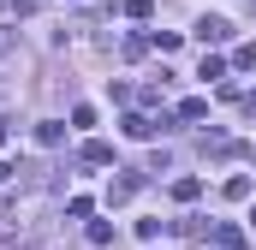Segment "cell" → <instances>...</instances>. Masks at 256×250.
<instances>
[{"label":"cell","mask_w":256,"mask_h":250,"mask_svg":"<svg viewBox=\"0 0 256 250\" xmlns=\"http://www.w3.org/2000/svg\"><path fill=\"white\" fill-rule=\"evenodd\" d=\"M120 131L143 143V137H155V131H167V114H161V120H149V114H126V120H120Z\"/></svg>","instance_id":"6da1fadb"},{"label":"cell","mask_w":256,"mask_h":250,"mask_svg":"<svg viewBox=\"0 0 256 250\" xmlns=\"http://www.w3.org/2000/svg\"><path fill=\"white\" fill-rule=\"evenodd\" d=\"M143 190V173H131V167H120V179H108V202H131Z\"/></svg>","instance_id":"7a4b0ae2"},{"label":"cell","mask_w":256,"mask_h":250,"mask_svg":"<svg viewBox=\"0 0 256 250\" xmlns=\"http://www.w3.org/2000/svg\"><path fill=\"white\" fill-rule=\"evenodd\" d=\"M208 238H214L220 250H244V226H232V220H214V226H208Z\"/></svg>","instance_id":"3957f363"},{"label":"cell","mask_w":256,"mask_h":250,"mask_svg":"<svg viewBox=\"0 0 256 250\" xmlns=\"http://www.w3.org/2000/svg\"><path fill=\"white\" fill-rule=\"evenodd\" d=\"M226 36H232L226 18H196V42H202V48H208V42H226Z\"/></svg>","instance_id":"277c9868"},{"label":"cell","mask_w":256,"mask_h":250,"mask_svg":"<svg viewBox=\"0 0 256 250\" xmlns=\"http://www.w3.org/2000/svg\"><path fill=\"white\" fill-rule=\"evenodd\" d=\"M78 161H84V167H114V149H108L102 137H90V143L78 149Z\"/></svg>","instance_id":"5b68a950"},{"label":"cell","mask_w":256,"mask_h":250,"mask_svg":"<svg viewBox=\"0 0 256 250\" xmlns=\"http://www.w3.org/2000/svg\"><path fill=\"white\" fill-rule=\"evenodd\" d=\"M173 232H179V238H208V220H202V214H179Z\"/></svg>","instance_id":"8992f818"},{"label":"cell","mask_w":256,"mask_h":250,"mask_svg":"<svg viewBox=\"0 0 256 250\" xmlns=\"http://www.w3.org/2000/svg\"><path fill=\"white\" fill-rule=\"evenodd\" d=\"M36 143H42V149H60V143H66V125L60 120H42V125H36Z\"/></svg>","instance_id":"52a82bcc"},{"label":"cell","mask_w":256,"mask_h":250,"mask_svg":"<svg viewBox=\"0 0 256 250\" xmlns=\"http://www.w3.org/2000/svg\"><path fill=\"white\" fill-rule=\"evenodd\" d=\"M84 238H90V250H108V244H114V226H108V220H90Z\"/></svg>","instance_id":"ba28073f"},{"label":"cell","mask_w":256,"mask_h":250,"mask_svg":"<svg viewBox=\"0 0 256 250\" xmlns=\"http://www.w3.org/2000/svg\"><path fill=\"white\" fill-rule=\"evenodd\" d=\"M196 196H202V179H191V173L173 179V202H196Z\"/></svg>","instance_id":"9c48e42d"},{"label":"cell","mask_w":256,"mask_h":250,"mask_svg":"<svg viewBox=\"0 0 256 250\" xmlns=\"http://www.w3.org/2000/svg\"><path fill=\"white\" fill-rule=\"evenodd\" d=\"M161 232H173V220H137V238H149V244H155Z\"/></svg>","instance_id":"30bf717a"},{"label":"cell","mask_w":256,"mask_h":250,"mask_svg":"<svg viewBox=\"0 0 256 250\" xmlns=\"http://www.w3.org/2000/svg\"><path fill=\"white\" fill-rule=\"evenodd\" d=\"M120 54H126V60H143V54H149V36H126Z\"/></svg>","instance_id":"8fae6325"},{"label":"cell","mask_w":256,"mask_h":250,"mask_svg":"<svg viewBox=\"0 0 256 250\" xmlns=\"http://www.w3.org/2000/svg\"><path fill=\"white\" fill-rule=\"evenodd\" d=\"M238 72H256V42H238V54H232Z\"/></svg>","instance_id":"7c38bea8"},{"label":"cell","mask_w":256,"mask_h":250,"mask_svg":"<svg viewBox=\"0 0 256 250\" xmlns=\"http://www.w3.org/2000/svg\"><path fill=\"white\" fill-rule=\"evenodd\" d=\"M149 48H161V54H173V48H179V30H155V36H149Z\"/></svg>","instance_id":"4fadbf2b"},{"label":"cell","mask_w":256,"mask_h":250,"mask_svg":"<svg viewBox=\"0 0 256 250\" xmlns=\"http://www.w3.org/2000/svg\"><path fill=\"white\" fill-rule=\"evenodd\" d=\"M196 78H208V84H214V78H226V60H208V54H202V66H196Z\"/></svg>","instance_id":"5bb4252c"},{"label":"cell","mask_w":256,"mask_h":250,"mask_svg":"<svg viewBox=\"0 0 256 250\" xmlns=\"http://www.w3.org/2000/svg\"><path fill=\"white\" fill-rule=\"evenodd\" d=\"M202 114H208V102H202V96H191V102H179V120H202Z\"/></svg>","instance_id":"9a60e30c"},{"label":"cell","mask_w":256,"mask_h":250,"mask_svg":"<svg viewBox=\"0 0 256 250\" xmlns=\"http://www.w3.org/2000/svg\"><path fill=\"white\" fill-rule=\"evenodd\" d=\"M244 196H250V179H244V173H238V179H226V202H244Z\"/></svg>","instance_id":"2e32d148"},{"label":"cell","mask_w":256,"mask_h":250,"mask_svg":"<svg viewBox=\"0 0 256 250\" xmlns=\"http://www.w3.org/2000/svg\"><path fill=\"white\" fill-rule=\"evenodd\" d=\"M90 208H96L90 196H72V202H66V214H72V220H90Z\"/></svg>","instance_id":"e0dca14e"},{"label":"cell","mask_w":256,"mask_h":250,"mask_svg":"<svg viewBox=\"0 0 256 250\" xmlns=\"http://www.w3.org/2000/svg\"><path fill=\"white\" fill-rule=\"evenodd\" d=\"M126 12H131V18H149V12H155V0H126Z\"/></svg>","instance_id":"ac0fdd59"},{"label":"cell","mask_w":256,"mask_h":250,"mask_svg":"<svg viewBox=\"0 0 256 250\" xmlns=\"http://www.w3.org/2000/svg\"><path fill=\"white\" fill-rule=\"evenodd\" d=\"M12 42H18V30H0V54H12Z\"/></svg>","instance_id":"d6986e66"},{"label":"cell","mask_w":256,"mask_h":250,"mask_svg":"<svg viewBox=\"0 0 256 250\" xmlns=\"http://www.w3.org/2000/svg\"><path fill=\"white\" fill-rule=\"evenodd\" d=\"M12 179H18V167H6V161H0V185H12Z\"/></svg>","instance_id":"ffe728a7"},{"label":"cell","mask_w":256,"mask_h":250,"mask_svg":"<svg viewBox=\"0 0 256 250\" xmlns=\"http://www.w3.org/2000/svg\"><path fill=\"white\" fill-rule=\"evenodd\" d=\"M6 137H12V120H0V149H6Z\"/></svg>","instance_id":"44dd1931"},{"label":"cell","mask_w":256,"mask_h":250,"mask_svg":"<svg viewBox=\"0 0 256 250\" xmlns=\"http://www.w3.org/2000/svg\"><path fill=\"white\" fill-rule=\"evenodd\" d=\"M244 108H250V114H256V96H250V102H244Z\"/></svg>","instance_id":"7402d4cb"},{"label":"cell","mask_w":256,"mask_h":250,"mask_svg":"<svg viewBox=\"0 0 256 250\" xmlns=\"http://www.w3.org/2000/svg\"><path fill=\"white\" fill-rule=\"evenodd\" d=\"M250 226H256V208H250Z\"/></svg>","instance_id":"603a6c76"},{"label":"cell","mask_w":256,"mask_h":250,"mask_svg":"<svg viewBox=\"0 0 256 250\" xmlns=\"http://www.w3.org/2000/svg\"><path fill=\"white\" fill-rule=\"evenodd\" d=\"M250 12H256V0H250Z\"/></svg>","instance_id":"cb8c5ba5"}]
</instances>
